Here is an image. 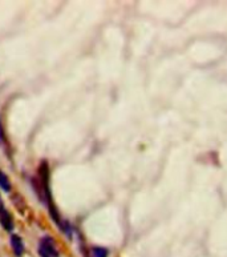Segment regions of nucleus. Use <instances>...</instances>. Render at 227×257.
<instances>
[{
    "instance_id": "f257e3e1",
    "label": "nucleus",
    "mask_w": 227,
    "mask_h": 257,
    "mask_svg": "<svg viewBox=\"0 0 227 257\" xmlns=\"http://www.w3.org/2000/svg\"><path fill=\"white\" fill-rule=\"evenodd\" d=\"M37 252L40 257H59V249L56 247L55 240L49 236L41 239L39 242Z\"/></svg>"
},
{
    "instance_id": "f03ea898",
    "label": "nucleus",
    "mask_w": 227,
    "mask_h": 257,
    "mask_svg": "<svg viewBox=\"0 0 227 257\" xmlns=\"http://www.w3.org/2000/svg\"><path fill=\"white\" fill-rule=\"evenodd\" d=\"M0 224L8 232H11L14 229V220H12V216H11L10 212L7 211L1 196H0Z\"/></svg>"
},
{
    "instance_id": "7ed1b4c3",
    "label": "nucleus",
    "mask_w": 227,
    "mask_h": 257,
    "mask_svg": "<svg viewBox=\"0 0 227 257\" xmlns=\"http://www.w3.org/2000/svg\"><path fill=\"white\" fill-rule=\"evenodd\" d=\"M11 247L14 249L16 256H23V253H24V242L21 240V237H19L17 235H12L11 236Z\"/></svg>"
},
{
    "instance_id": "20e7f679",
    "label": "nucleus",
    "mask_w": 227,
    "mask_h": 257,
    "mask_svg": "<svg viewBox=\"0 0 227 257\" xmlns=\"http://www.w3.org/2000/svg\"><path fill=\"white\" fill-rule=\"evenodd\" d=\"M0 189H3L4 192L11 191L10 179H8V176L3 171H0Z\"/></svg>"
},
{
    "instance_id": "39448f33",
    "label": "nucleus",
    "mask_w": 227,
    "mask_h": 257,
    "mask_svg": "<svg viewBox=\"0 0 227 257\" xmlns=\"http://www.w3.org/2000/svg\"><path fill=\"white\" fill-rule=\"evenodd\" d=\"M108 249L101 247H93L91 249V257H108Z\"/></svg>"
},
{
    "instance_id": "423d86ee",
    "label": "nucleus",
    "mask_w": 227,
    "mask_h": 257,
    "mask_svg": "<svg viewBox=\"0 0 227 257\" xmlns=\"http://www.w3.org/2000/svg\"><path fill=\"white\" fill-rule=\"evenodd\" d=\"M4 143V129H3V126H1V119H0V146Z\"/></svg>"
}]
</instances>
